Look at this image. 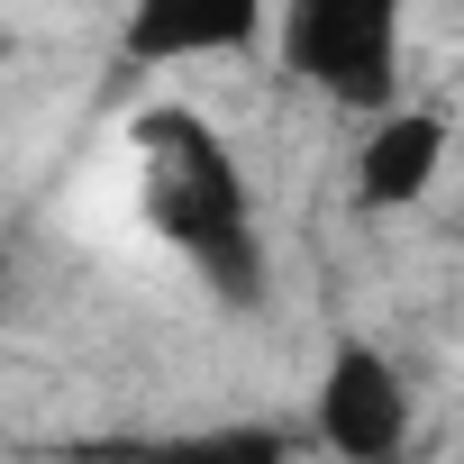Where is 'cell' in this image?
Returning <instances> with one entry per match:
<instances>
[{
	"label": "cell",
	"instance_id": "1",
	"mask_svg": "<svg viewBox=\"0 0 464 464\" xmlns=\"http://www.w3.org/2000/svg\"><path fill=\"white\" fill-rule=\"evenodd\" d=\"M137 200H146V227L200 274V292L218 310H256L274 292V265L256 246V191H246V164L227 155V137L182 110V101H155L137 119Z\"/></svg>",
	"mask_w": 464,
	"mask_h": 464
},
{
	"label": "cell",
	"instance_id": "2",
	"mask_svg": "<svg viewBox=\"0 0 464 464\" xmlns=\"http://www.w3.org/2000/svg\"><path fill=\"white\" fill-rule=\"evenodd\" d=\"M401 10L410 0H283L274 55L319 101L373 119L401 101Z\"/></svg>",
	"mask_w": 464,
	"mask_h": 464
},
{
	"label": "cell",
	"instance_id": "3",
	"mask_svg": "<svg viewBox=\"0 0 464 464\" xmlns=\"http://www.w3.org/2000/svg\"><path fill=\"white\" fill-rule=\"evenodd\" d=\"M310 410H319V446H337V455H355V464H382V455L410 446V382H401V364H392L382 346H364V337H346V346L328 355Z\"/></svg>",
	"mask_w": 464,
	"mask_h": 464
},
{
	"label": "cell",
	"instance_id": "4",
	"mask_svg": "<svg viewBox=\"0 0 464 464\" xmlns=\"http://www.w3.org/2000/svg\"><path fill=\"white\" fill-rule=\"evenodd\" d=\"M265 0H128V64H218V55H256L265 46Z\"/></svg>",
	"mask_w": 464,
	"mask_h": 464
},
{
	"label": "cell",
	"instance_id": "5",
	"mask_svg": "<svg viewBox=\"0 0 464 464\" xmlns=\"http://www.w3.org/2000/svg\"><path fill=\"white\" fill-rule=\"evenodd\" d=\"M437 173H446V119L419 110V101L373 110V128L355 146V200L364 209H410V200L437 191Z\"/></svg>",
	"mask_w": 464,
	"mask_h": 464
}]
</instances>
